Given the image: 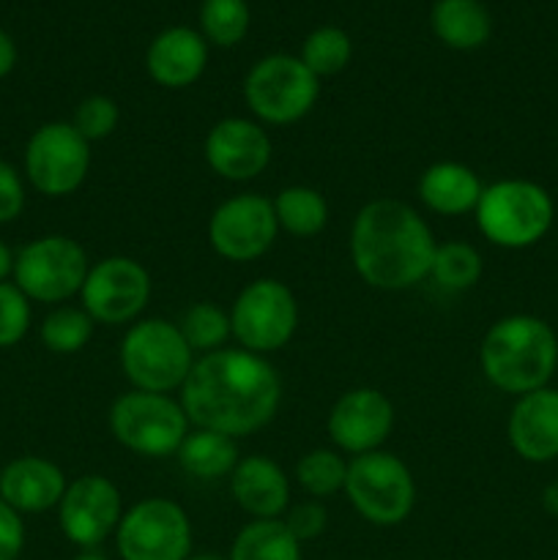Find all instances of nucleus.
<instances>
[{
	"label": "nucleus",
	"instance_id": "f257e3e1",
	"mask_svg": "<svg viewBox=\"0 0 558 560\" xmlns=\"http://www.w3.org/2000/svg\"><path fill=\"white\" fill-rule=\"evenodd\" d=\"M282 399L277 370L249 350H213L195 361L181 386L189 424L230 438H244L274 419Z\"/></svg>",
	"mask_w": 558,
	"mask_h": 560
},
{
	"label": "nucleus",
	"instance_id": "f03ea898",
	"mask_svg": "<svg viewBox=\"0 0 558 560\" xmlns=\"http://www.w3.org/2000/svg\"><path fill=\"white\" fill-rule=\"evenodd\" d=\"M435 235L430 224L403 200H372L350 228V260L370 288H416L432 271Z\"/></svg>",
	"mask_w": 558,
	"mask_h": 560
},
{
	"label": "nucleus",
	"instance_id": "7ed1b4c3",
	"mask_svg": "<svg viewBox=\"0 0 558 560\" xmlns=\"http://www.w3.org/2000/svg\"><path fill=\"white\" fill-rule=\"evenodd\" d=\"M479 364L498 392L523 397L550 383L558 366V337L542 317L509 315L485 334Z\"/></svg>",
	"mask_w": 558,
	"mask_h": 560
},
{
	"label": "nucleus",
	"instance_id": "20e7f679",
	"mask_svg": "<svg viewBox=\"0 0 558 560\" xmlns=\"http://www.w3.org/2000/svg\"><path fill=\"white\" fill-rule=\"evenodd\" d=\"M474 213L481 235L490 244L503 249H528L547 235L556 208L539 184L507 178L485 186Z\"/></svg>",
	"mask_w": 558,
	"mask_h": 560
},
{
	"label": "nucleus",
	"instance_id": "39448f33",
	"mask_svg": "<svg viewBox=\"0 0 558 560\" xmlns=\"http://www.w3.org/2000/svg\"><path fill=\"white\" fill-rule=\"evenodd\" d=\"M195 350L178 326L148 317L131 326L120 342V370L137 392L167 394L186 383L195 366Z\"/></svg>",
	"mask_w": 558,
	"mask_h": 560
},
{
	"label": "nucleus",
	"instance_id": "423d86ee",
	"mask_svg": "<svg viewBox=\"0 0 558 560\" xmlns=\"http://www.w3.org/2000/svg\"><path fill=\"white\" fill-rule=\"evenodd\" d=\"M109 430L115 441L140 457H170L189 435L184 405L167 394L129 392L115 399L109 410Z\"/></svg>",
	"mask_w": 558,
	"mask_h": 560
},
{
	"label": "nucleus",
	"instance_id": "0eeeda50",
	"mask_svg": "<svg viewBox=\"0 0 558 560\" xmlns=\"http://www.w3.org/2000/svg\"><path fill=\"white\" fill-rule=\"evenodd\" d=\"M345 492L356 512L372 525H399L416 503V481L408 465L386 452H367L348 463Z\"/></svg>",
	"mask_w": 558,
	"mask_h": 560
},
{
	"label": "nucleus",
	"instance_id": "6e6552de",
	"mask_svg": "<svg viewBox=\"0 0 558 560\" xmlns=\"http://www.w3.org/2000/svg\"><path fill=\"white\" fill-rule=\"evenodd\" d=\"M321 96V80L295 55H268L244 80V98L263 124L288 126L304 118Z\"/></svg>",
	"mask_w": 558,
	"mask_h": 560
},
{
	"label": "nucleus",
	"instance_id": "1a4fd4ad",
	"mask_svg": "<svg viewBox=\"0 0 558 560\" xmlns=\"http://www.w3.org/2000/svg\"><path fill=\"white\" fill-rule=\"evenodd\" d=\"M299 326V304L279 279H257L246 284L230 310V331L249 353L266 355L284 348Z\"/></svg>",
	"mask_w": 558,
	"mask_h": 560
},
{
	"label": "nucleus",
	"instance_id": "9d476101",
	"mask_svg": "<svg viewBox=\"0 0 558 560\" xmlns=\"http://www.w3.org/2000/svg\"><path fill=\"white\" fill-rule=\"evenodd\" d=\"M88 271L85 249L69 235H44L14 257L16 288L42 304H58L80 293Z\"/></svg>",
	"mask_w": 558,
	"mask_h": 560
},
{
	"label": "nucleus",
	"instance_id": "9b49d317",
	"mask_svg": "<svg viewBox=\"0 0 558 560\" xmlns=\"http://www.w3.org/2000/svg\"><path fill=\"white\" fill-rule=\"evenodd\" d=\"M115 541L124 560H186L191 556V523L178 503L148 498L120 517Z\"/></svg>",
	"mask_w": 558,
	"mask_h": 560
},
{
	"label": "nucleus",
	"instance_id": "f8f14e48",
	"mask_svg": "<svg viewBox=\"0 0 558 560\" xmlns=\"http://www.w3.org/2000/svg\"><path fill=\"white\" fill-rule=\"evenodd\" d=\"M91 167V142L71 124H44L33 131L25 148V173L33 189L47 197L77 191Z\"/></svg>",
	"mask_w": 558,
	"mask_h": 560
},
{
	"label": "nucleus",
	"instance_id": "ddd939ff",
	"mask_svg": "<svg viewBox=\"0 0 558 560\" xmlns=\"http://www.w3.org/2000/svg\"><path fill=\"white\" fill-rule=\"evenodd\" d=\"M279 222L274 202L260 195H235L224 200L208 222V241L224 260L249 262L271 249Z\"/></svg>",
	"mask_w": 558,
	"mask_h": 560
},
{
	"label": "nucleus",
	"instance_id": "4468645a",
	"mask_svg": "<svg viewBox=\"0 0 558 560\" xmlns=\"http://www.w3.org/2000/svg\"><path fill=\"white\" fill-rule=\"evenodd\" d=\"M80 295L82 310L93 317V323L120 326L146 310L151 299V277L142 262L115 255L88 271Z\"/></svg>",
	"mask_w": 558,
	"mask_h": 560
},
{
	"label": "nucleus",
	"instance_id": "2eb2a0df",
	"mask_svg": "<svg viewBox=\"0 0 558 560\" xmlns=\"http://www.w3.org/2000/svg\"><path fill=\"white\" fill-rule=\"evenodd\" d=\"M120 517H124V503L118 487L96 474L71 481L58 503L60 530L71 545L82 550L102 545L113 530H118Z\"/></svg>",
	"mask_w": 558,
	"mask_h": 560
},
{
	"label": "nucleus",
	"instance_id": "dca6fc26",
	"mask_svg": "<svg viewBox=\"0 0 558 560\" xmlns=\"http://www.w3.org/2000/svg\"><path fill=\"white\" fill-rule=\"evenodd\" d=\"M394 405L377 388H353L342 394L328 413V435L342 452L367 454L377 452L392 435Z\"/></svg>",
	"mask_w": 558,
	"mask_h": 560
},
{
	"label": "nucleus",
	"instance_id": "f3484780",
	"mask_svg": "<svg viewBox=\"0 0 558 560\" xmlns=\"http://www.w3.org/2000/svg\"><path fill=\"white\" fill-rule=\"evenodd\" d=\"M206 162L219 178L252 180L271 162V140L255 120L224 118L208 131Z\"/></svg>",
	"mask_w": 558,
	"mask_h": 560
},
{
	"label": "nucleus",
	"instance_id": "a211bd4d",
	"mask_svg": "<svg viewBox=\"0 0 558 560\" xmlns=\"http://www.w3.org/2000/svg\"><path fill=\"white\" fill-rule=\"evenodd\" d=\"M507 435L514 454L525 463H553L558 457V388L545 386L518 397Z\"/></svg>",
	"mask_w": 558,
	"mask_h": 560
},
{
	"label": "nucleus",
	"instance_id": "6ab92c4d",
	"mask_svg": "<svg viewBox=\"0 0 558 560\" xmlns=\"http://www.w3.org/2000/svg\"><path fill=\"white\" fill-rule=\"evenodd\" d=\"M208 63V42L186 25L167 27L151 42L146 52V69L162 88H189L200 80Z\"/></svg>",
	"mask_w": 558,
	"mask_h": 560
},
{
	"label": "nucleus",
	"instance_id": "aec40b11",
	"mask_svg": "<svg viewBox=\"0 0 558 560\" xmlns=\"http://www.w3.org/2000/svg\"><path fill=\"white\" fill-rule=\"evenodd\" d=\"M66 476L44 457H20L0 474V501L14 512L38 514L58 506L66 492Z\"/></svg>",
	"mask_w": 558,
	"mask_h": 560
},
{
	"label": "nucleus",
	"instance_id": "412c9836",
	"mask_svg": "<svg viewBox=\"0 0 558 560\" xmlns=\"http://www.w3.org/2000/svg\"><path fill=\"white\" fill-rule=\"evenodd\" d=\"M230 492L235 503L255 520H277L288 509L290 481L274 459L244 457L230 474Z\"/></svg>",
	"mask_w": 558,
	"mask_h": 560
},
{
	"label": "nucleus",
	"instance_id": "4be33fe9",
	"mask_svg": "<svg viewBox=\"0 0 558 560\" xmlns=\"http://www.w3.org/2000/svg\"><path fill=\"white\" fill-rule=\"evenodd\" d=\"M479 175L460 162H438L419 178V197L430 211L441 217H463L476 211L481 200Z\"/></svg>",
	"mask_w": 558,
	"mask_h": 560
},
{
	"label": "nucleus",
	"instance_id": "5701e85b",
	"mask_svg": "<svg viewBox=\"0 0 558 560\" xmlns=\"http://www.w3.org/2000/svg\"><path fill=\"white\" fill-rule=\"evenodd\" d=\"M432 33L452 49H479L492 33V16L481 0H435L430 11Z\"/></svg>",
	"mask_w": 558,
	"mask_h": 560
},
{
	"label": "nucleus",
	"instance_id": "b1692460",
	"mask_svg": "<svg viewBox=\"0 0 558 560\" xmlns=\"http://www.w3.org/2000/svg\"><path fill=\"white\" fill-rule=\"evenodd\" d=\"M175 454H178L181 468L200 481L224 479L239 465V443H235V438L213 430L189 432Z\"/></svg>",
	"mask_w": 558,
	"mask_h": 560
},
{
	"label": "nucleus",
	"instance_id": "393cba45",
	"mask_svg": "<svg viewBox=\"0 0 558 560\" xmlns=\"http://www.w3.org/2000/svg\"><path fill=\"white\" fill-rule=\"evenodd\" d=\"M230 560H301V541L284 520H255L235 536Z\"/></svg>",
	"mask_w": 558,
	"mask_h": 560
},
{
	"label": "nucleus",
	"instance_id": "a878e982",
	"mask_svg": "<svg viewBox=\"0 0 558 560\" xmlns=\"http://www.w3.org/2000/svg\"><path fill=\"white\" fill-rule=\"evenodd\" d=\"M274 213H277L279 228L288 230L299 238H312L321 233L328 222L326 197L312 186H288L274 197Z\"/></svg>",
	"mask_w": 558,
	"mask_h": 560
},
{
	"label": "nucleus",
	"instance_id": "bb28decb",
	"mask_svg": "<svg viewBox=\"0 0 558 560\" xmlns=\"http://www.w3.org/2000/svg\"><path fill=\"white\" fill-rule=\"evenodd\" d=\"M350 55H353V44L348 33L342 27L323 25L306 36L301 47V63L321 80V77L339 74L350 63Z\"/></svg>",
	"mask_w": 558,
	"mask_h": 560
},
{
	"label": "nucleus",
	"instance_id": "cd10ccee",
	"mask_svg": "<svg viewBox=\"0 0 558 560\" xmlns=\"http://www.w3.org/2000/svg\"><path fill=\"white\" fill-rule=\"evenodd\" d=\"M430 277L446 290H468L481 279V255L465 241L438 244Z\"/></svg>",
	"mask_w": 558,
	"mask_h": 560
},
{
	"label": "nucleus",
	"instance_id": "c85d7f7f",
	"mask_svg": "<svg viewBox=\"0 0 558 560\" xmlns=\"http://www.w3.org/2000/svg\"><path fill=\"white\" fill-rule=\"evenodd\" d=\"M246 0H202L200 27L202 38L217 47H235L249 31Z\"/></svg>",
	"mask_w": 558,
	"mask_h": 560
},
{
	"label": "nucleus",
	"instance_id": "c756f323",
	"mask_svg": "<svg viewBox=\"0 0 558 560\" xmlns=\"http://www.w3.org/2000/svg\"><path fill=\"white\" fill-rule=\"evenodd\" d=\"M93 337V317L85 310L74 306H60L42 323V342L53 353L71 355L80 353Z\"/></svg>",
	"mask_w": 558,
	"mask_h": 560
},
{
	"label": "nucleus",
	"instance_id": "7c9ffc66",
	"mask_svg": "<svg viewBox=\"0 0 558 560\" xmlns=\"http://www.w3.org/2000/svg\"><path fill=\"white\" fill-rule=\"evenodd\" d=\"M345 476H348V465L332 448H315L295 465V479L312 498H326L345 490Z\"/></svg>",
	"mask_w": 558,
	"mask_h": 560
},
{
	"label": "nucleus",
	"instance_id": "2f4dec72",
	"mask_svg": "<svg viewBox=\"0 0 558 560\" xmlns=\"http://www.w3.org/2000/svg\"><path fill=\"white\" fill-rule=\"evenodd\" d=\"M178 328L186 342H189V348L200 350V353L222 350V345L233 334L230 331V315H224L217 304H208V301H200V304L191 306Z\"/></svg>",
	"mask_w": 558,
	"mask_h": 560
},
{
	"label": "nucleus",
	"instance_id": "473e14b6",
	"mask_svg": "<svg viewBox=\"0 0 558 560\" xmlns=\"http://www.w3.org/2000/svg\"><path fill=\"white\" fill-rule=\"evenodd\" d=\"M118 120H120V109L118 104L113 102L109 96H88L77 104L74 109V126L88 142L93 140H104V137L113 135L118 129Z\"/></svg>",
	"mask_w": 558,
	"mask_h": 560
},
{
	"label": "nucleus",
	"instance_id": "72a5a7b5",
	"mask_svg": "<svg viewBox=\"0 0 558 560\" xmlns=\"http://www.w3.org/2000/svg\"><path fill=\"white\" fill-rule=\"evenodd\" d=\"M31 326V304L16 284L0 282V348L20 342Z\"/></svg>",
	"mask_w": 558,
	"mask_h": 560
},
{
	"label": "nucleus",
	"instance_id": "f704fd0d",
	"mask_svg": "<svg viewBox=\"0 0 558 560\" xmlns=\"http://www.w3.org/2000/svg\"><path fill=\"white\" fill-rule=\"evenodd\" d=\"M326 520H328L326 509H323L321 503L310 501V503H299V506L288 514L284 525H288V530L299 541H310V539H317V536L326 530Z\"/></svg>",
	"mask_w": 558,
	"mask_h": 560
},
{
	"label": "nucleus",
	"instance_id": "c9c22d12",
	"mask_svg": "<svg viewBox=\"0 0 558 560\" xmlns=\"http://www.w3.org/2000/svg\"><path fill=\"white\" fill-rule=\"evenodd\" d=\"M25 208V186L20 173L0 159V224L14 222Z\"/></svg>",
	"mask_w": 558,
	"mask_h": 560
},
{
	"label": "nucleus",
	"instance_id": "e433bc0d",
	"mask_svg": "<svg viewBox=\"0 0 558 560\" xmlns=\"http://www.w3.org/2000/svg\"><path fill=\"white\" fill-rule=\"evenodd\" d=\"M25 545V525H22L20 512L0 501V560H16Z\"/></svg>",
	"mask_w": 558,
	"mask_h": 560
},
{
	"label": "nucleus",
	"instance_id": "4c0bfd02",
	"mask_svg": "<svg viewBox=\"0 0 558 560\" xmlns=\"http://www.w3.org/2000/svg\"><path fill=\"white\" fill-rule=\"evenodd\" d=\"M14 66H16V47H14V42H11L9 33L0 27V77L9 74Z\"/></svg>",
	"mask_w": 558,
	"mask_h": 560
},
{
	"label": "nucleus",
	"instance_id": "58836bf2",
	"mask_svg": "<svg viewBox=\"0 0 558 560\" xmlns=\"http://www.w3.org/2000/svg\"><path fill=\"white\" fill-rule=\"evenodd\" d=\"M542 506H545L547 514L558 517V481H550V485L542 490Z\"/></svg>",
	"mask_w": 558,
	"mask_h": 560
},
{
	"label": "nucleus",
	"instance_id": "ea45409f",
	"mask_svg": "<svg viewBox=\"0 0 558 560\" xmlns=\"http://www.w3.org/2000/svg\"><path fill=\"white\" fill-rule=\"evenodd\" d=\"M11 271H14V255H11L9 246L0 241V282H3Z\"/></svg>",
	"mask_w": 558,
	"mask_h": 560
},
{
	"label": "nucleus",
	"instance_id": "a19ab883",
	"mask_svg": "<svg viewBox=\"0 0 558 560\" xmlns=\"http://www.w3.org/2000/svg\"><path fill=\"white\" fill-rule=\"evenodd\" d=\"M71 560H107V558L98 556V552H80V556L71 558Z\"/></svg>",
	"mask_w": 558,
	"mask_h": 560
},
{
	"label": "nucleus",
	"instance_id": "79ce46f5",
	"mask_svg": "<svg viewBox=\"0 0 558 560\" xmlns=\"http://www.w3.org/2000/svg\"><path fill=\"white\" fill-rule=\"evenodd\" d=\"M186 560H230V558H222V556H211V552H202V556H189Z\"/></svg>",
	"mask_w": 558,
	"mask_h": 560
}]
</instances>
